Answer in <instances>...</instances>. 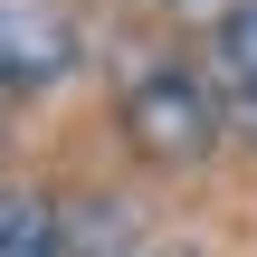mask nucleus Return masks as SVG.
Listing matches in <instances>:
<instances>
[{"label":"nucleus","mask_w":257,"mask_h":257,"mask_svg":"<svg viewBox=\"0 0 257 257\" xmlns=\"http://www.w3.org/2000/svg\"><path fill=\"white\" fill-rule=\"evenodd\" d=\"M114 124H124V143H134L143 162H162V172L210 162L219 134H229L219 86H210L200 67H181V57H134V67L114 76Z\"/></svg>","instance_id":"nucleus-1"},{"label":"nucleus","mask_w":257,"mask_h":257,"mask_svg":"<svg viewBox=\"0 0 257 257\" xmlns=\"http://www.w3.org/2000/svg\"><path fill=\"white\" fill-rule=\"evenodd\" d=\"M76 67V19L48 0H0V95H38Z\"/></svg>","instance_id":"nucleus-2"},{"label":"nucleus","mask_w":257,"mask_h":257,"mask_svg":"<svg viewBox=\"0 0 257 257\" xmlns=\"http://www.w3.org/2000/svg\"><path fill=\"white\" fill-rule=\"evenodd\" d=\"M0 257H67V219H57L48 191L0 181Z\"/></svg>","instance_id":"nucleus-3"},{"label":"nucleus","mask_w":257,"mask_h":257,"mask_svg":"<svg viewBox=\"0 0 257 257\" xmlns=\"http://www.w3.org/2000/svg\"><path fill=\"white\" fill-rule=\"evenodd\" d=\"M210 86H219V105H257V0H238V10L219 19V38H210Z\"/></svg>","instance_id":"nucleus-4"}]
</instances>
